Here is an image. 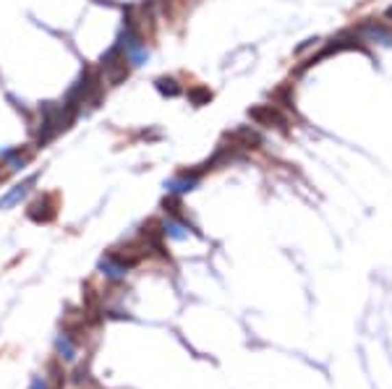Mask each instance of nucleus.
Listing matches in <instances>:
<instances>
[{
	"mask_svg": "<svg viewBox=\"0 0 392 389\" xmlns=\"http://www.w3.org/2000/svg\"><path fill=\"white\" fill-rule=\"evenodd\" d=\"M37 115L40 121L32 123V131H34V147L42 149L50 141H56L63 131H69L71 125L76 123V112L69 110L63 102H45L37 108Z\"/></svg>",
	"mask_w": 392,
	"mask_h": 389,
	"instance_id": "obj_1",
	"label": "nucleus"
},
{
	"mask_svg": "<svg viewBox=\"0 0 392 389\" xmlns=\"http://www.w3.org/2000/svg\"><path fill=\"white\" fill-rule=\"evenodd\" d=\"M102 73L97 71V66H86L82 73H79V79L71 84V89L66 92V97H63V105L73 110L76 115H82L84 108H97V102L102 99Z\"/></svg>",
	"mask_w": 392,
	"mask_h": 389,
	"instance_id": "obj_2",
	"label": "nucleus"
},
{
	"mask_svg": "<svg viewBox=\"0 0 392 389\" xmlns=\"http://www.w3.org/2000/svg\"><path fill=\"white\" fill-rule=\"evenodd\" d=\"M97 71L102 73V81H108L110 86L123 84L131 76V63H128L126 58V50L118 42H112L110 47L105 50V55L99 58Z\"/></svg>",
	"mask_w": 392,
	"mask_h": 389,
	"instance_id": "obj_3",
	"label": "nucleus"
},
{
	"mask_svg": "<svg viewBox=\"0 0 392 389\" xmlns=\"http://www.w3.org/2000/svg\"><path fill=\"white\" fill-rule=\"evenodd\" d=\"M27 217L37 225H50L58 217V196L45 194L40 199H34L27 209Z\"/></svg>",
	"mask_w": 392,
	"mask_h": 389,
	"instance_id": "obj_4",
	"label": "nucleus"
},
{
	"mask_svg": "<svg viewBox=\"0 0 392 389\" xmlns=\"http://www.w3.org/2000/svg\"><path fill=\"white\" fill-rule=\"evenodd\" d=\"M34 152H37L34 144H32V147H11V149H3V152H0V162L5 165L8 173H19V170H24V167L32 162Z\"/></svg>",
	"mask_w": 392,
	"mask_h": 389,
	"instance_id": "obj_5",
	"label": "nucleus"
},
{
	"mask_svg": "<svg viewBox=\"0 0 392 389\" xmlns=\"http://www.w3.org/2000/svg\"><path fill=\"white\" fill-rule=\"evenodd\" d=\"M249 118H252L256 125H267V128H288V121L285 115L278 110V105H256L249 110Z\"/></svg>",
	"mask_w": 392,
	"mask_h": 389,
	"instance_id": "obj_6",
	"label": "nucleus"
},
{
	"mask_svg": "<svg viewBox=\"0 0 392 389\" xmlns=\"http://www.w3.org/2000/svg\"><path fill=\"white\" fill-rule=\"evenodd\" d=\"M225 141H228V147H233V149H238V152H246V149H256V147L262 144V136H259L256 131H252L249 125H241L236 131L225 134Z\"/></svg>",
	"mask_w": 392,
	"mask_h": 389,
	"instance_id": "obj_7",
	"label": "nucleus"
},
{
	"mask_svg": "<svg viewBox=\"0 0 392 389\" xmlns=\"http://www.w3.org/2000/svg\"><path fill=\"white\" fill-rule=\"evenodd\" d=\"M353 34L361 42H374V45H382V47H390L392 45V32L384 29L382 24H377V21H366Z\"/></svg>",
	"mask_w": 392,
	"mask_h": 389,
	"instance_id": "obj_8",
	"label": "nucleus"
},
{
	"mask_svg": "<svg viewBox=\"0 0 392 389\" xmlns=\"http://www.w3.org/2000/svg\"><path fill=\"white\" fill-rule=\"evenodd\" d=\"M37 178H40V175L34 173V175H29L27 181L16 183L14 188L8 191V194H3V199H0V209H11V207H16V204H19V201H21V199H24V196H27L29 191H32V186L37 183Z\"/></svg>",
	"mask_w": 392,
	"mask_h": 389,
	"instance_id": "obj_9",
	"label": "nucleus"
},
{
	"mask_svg": "<svg viewBox=\"0 0 392 389\" xmlns=\"http://www.w3.org/2000/svg\"><path fill=\"white\" fill-rule=\"evenodd\" d=\"M154 89H157L162 97H170V99L183 95V86L178 84L175 76H157V79H154Z\"/></svg>",
	"mask_w": 392,
	"mask_h": 389,
	"instance_id": "obj_10",
	"label": "nucleus"
},
{
	"mask_svg": "<svg viewBox=\"0 0 392 389\" xmlns=\"http://www.w3.org/2000/svg\"><path fill=\"white\" fill-rule=\"evenodd\" d=\"M99 272H102V275H105L108 279H123V277H126L128 269L121 264V262H115L110 253H105V256L99 259Z\"/></svg>",
	"mask_w": 392,
	"mask_h": 389,
	"instance_id": "obj_11",
	"label": "nucleus"
},
{
	"mask_svg": "<svg viewBox=\"0 0 392 389\" xmlns=\"http://www.w3.org/2000/svg\"><path fill=\"white\" fill-rule=\"evenodd\" d=\"M188 225L181 223V220H175V217H168L165 223H162V233L165 238H175V240H183V238H188Z\"/></svg>",
	"mask_w": 392,
	"mask_h": 389,
	"instance_id": "obj_12",
	"label": "nucleus"
},
{
	"mask_svg": "<svg viewBox=\"0 0 392 389\" xmlns=\"http://www.w3.org/2000/svg\"><path fill=\"white\" fill-rule=\"evenodd\" d=\"M58 353H60L63 361H73V358H76V342L71 340L69 332H63L58 337Z\"/></svg>",
	"mask_w": 392,
	"mask_h": 389,
	"instance_id": "obj_13",
	"label": "nucleus"
},
{
	"mask_svg": "<svg viewBox=\"0 0 392 389\" xmlns=\"http://www.w3.org/2000/svg\"><path fill=\"white\" fill-rule=\"evenodd\" d=\"M188 99H191V105H196V108H201V105H210L212 92H210V89H207V86L196 84V86H191V89H188Z\"/></svg>",
	"mask_w": 392,
	"mask_h": 389,
	"instance_id": "obj_14",
	"label": "nucleus"
},
{
	"mask_svg": "<svg viewBox=\"0 0 392 389\" xmlns=\"http://www.w3.org/2000/svg\"><path fill=\"white\" fill-rule=\"evenodd\" d=\"M32 389H47L45 379H34V381H32Z\"/></svg>",
	"mask_w": 392,
	"mask_h": 389,
	"instance_id": "obj_15",
	"label": "nucleus"
},
{
	"mask_svg": "<svg viewBox=\"0 0 392 389\" xmlns=\"http://www.w3.org/2000/svg\"><path fill=\"white\" fill-rule=\"evenodd\" d=\"M384 16H387V18H392V5L387 8V11H384Z\"/></svg>",
	"mask_w": 392,
	"mask_h": 389,
	"instance_id": "obj_16",
	"label": "nucleus"
}]
</instances>
